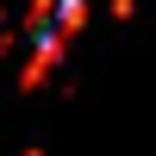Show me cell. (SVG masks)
I'll return each mask as SVG.
<instances>
[{
  "instance_id": "1",
  "label": "cell",
  "mask_w": 156,
  "mask_h": 156,
  "mask_svg": "<svg viewBox=\"0 0 156 156\" xmlns=\"http://www.w3.org/2000/svg\"><path fill=\"white\" fill-rule=\"evenodd\" d=\"M25 31H31L37 56L69 50V37L81 31V0H37V6H31V19H25Z\"/></svg>"
}]
</instances>
